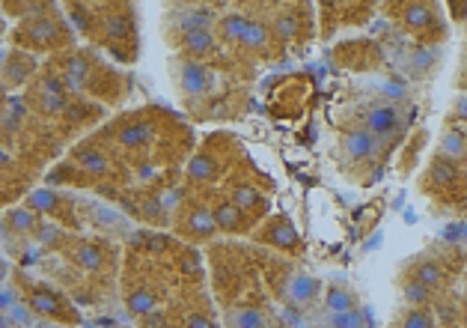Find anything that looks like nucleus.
Segmentation results:
<instances>
[{"mask_svg": "<svg viewBox=\"0 0 467 328\" xmlns=\"http://www.w3.org/2000/svg\"><path fill=\"white\" fill-rule=\"evenodd\" d=\"M12 39L19 48H30V51H51V48L69 45L72 33L54 15H36V19H24L12 33Z\"/></svg>", "mask_w": 467, "mask_h": 328, "instance_id": "f257e3e1", "label": "nucleus"}, {"mask_svg": "<svg viewBox=\"0 0 467 328\" xmlns=\"http://www.w3.org/2000/svg\"><path fill=\"white\" fill-rule=\"evenodd\" d=\"M396 12H399V21H402L414 36H420L423 45L444 42L446 30H444L441 19L435 15V6L431 4H399Z\"/></svg>", "mask_w": 467, "mask_h": 328, "instance_id": "f03ea898", "label": "nucleus"}, {"mask_svg": "<svg viewBox=\"0 0 467 328\" xmlns=\"http://www.w3.org/2000/svg\"><path fill=\"white\" fill-rule=\"evenodd\" d=\"M461 185L467 188V170L458 168L456 161H449V158L441 155V153L429 161V170H426V179H423V188H426V191L438 188V191H444V197H446V191H458Z\"/></svg>", "mask_w": 467, "mask_h": 328, "instance_id": "7ed1b4c3", "label": "nucleus"}, {"mask_svg": "<svg viewBox=\"0 0 467 328\" xmlns=\"http://www.w3.org/2000/svg\"><path fill=\"white\" fill-rule=\"evenodd\" d=\"M366 128L372 131V135L384 143V140H399L405 131V117L399 105L387 102V105H372L366 111Z\"/></svg>", "mask_w": 467, "mask_h": 328, "instance_id": "20e7f679", "label": "nucleus"}, {"mask_svg": "<svg viewBox=\"0 0 467 328\" xmlns=\"http://www.w3.org/2000/svg\"><path fill=\"white\" fill-rule=\"evenodd\" d=\"M176 78H179V87H182V93H185V96H203L214 84V75H211L209 66L199 63V60H188V57L179 60Z\"/></svg>", "mask_w": 467, "mask_h": 328, "instance_id": "39448f33", "label": "nucleus"}, {"mask_svg": "<svg viewBox=\"0 0 467 328\" xmlns=\"http://www.w3.org/2000/svg\"><path fill=\"white\" fill-rule=\"evenodd\" d=\"M30 310L33 314H42V317H51V319H65V322H75L78 319V314L75 310L65 304L57 292H51V289H33V295H30Z\"/></svg>", "mask_w": 467, "mask_h": 328, "instance_id": "423d86ee", "label": "nucleus"}, {"mask_svg": "<svg viewBox=\"0 0 467 328\" xmlns=\"http://www.w3.org/2000/svg\"><path fill=\"white\" fill-rule=\"evenodd\" d=\"M102 36L105 42H131L135 36V19L128 6H116L113 12L102 15Z\"/></svg>", "mask_w": 467, "mask_h": 328, "instance_id": "0eeeda50", "label": "nucleus"}, {"mask_svg": "<svg viewBox=\"0 0 467 328\" xmlns=\"http://www.w3.org/2000/svg\"><path fill=\"white\" fill-rule=\"evenodd\" d=\"M342 150L352 161H366L381 153V140L372 135L369 128H355V131H345L342 138Z\"/></svg>", "mask_w": 467, "mask_h": 328, "instance_id": "6e6552de", "label": "nucleus"}, {"mask_svg": "<svg viewBox=\"0 0 467 328\" xmlns=\"http://www.w3.org/2000/svg\"><path fill=\"white\" fill-rule=\"evenodd\" d=\"M170 24H176L179 30H182V36L185 33H196V30H209L214 21V12L209 9V6H182L179 12H173L170 19H167Z\"/></svg>", "mask_w": 467, "mask_h": 328, "instance_id": "1a4fd4ad", "label": "nucleus"}, {"mask_svg": "<svg viewBox=\"0 0 467 328\" xmlns=\"http://www.w3.org/2000/svg\"><path fill=\"white\" fill-rule=\"evenodd\" d=\"M262 239L268 245H274V248H283V251H301V236H298V230L286 218H274V221L265 224Z\"/></svg>", "mask_w": 467, "mask_h": 328, "instance_id": "9d476101", "label": "nucleus"}, {"mask_svg": "<svg viewBox=\"0 0 467 328\" xmlns=\"http://www.w3.org/2000/svg\"><path fill=\"white\" fill-rule=\"evenodd\" d=\"M36 72V57L27 54V51H9L6 54V63H4V81L6 87H19L27 81V75Z\"/></svg>", "mask_w": 467, "mask_h": 328, "instance_id": "9b49d317", "label": "nucleus"}, {"mask_svg": "<svg viewBox=\"0 0 467 328\" xmlns=\"http://www.w3.org/2000/svg\"><path fill=\"white\" fill-rule=\"evenodd\" d=\"M438 153L446 155L449 161H456L458 168L467 170V128L464 125H449L441 138V146Z\"/></svg>", "mask_w": 467, "mask_h": 328, "instance_id": "f8f14e48", "label": "nucleus"}, {"mask_svg": "<svg viewBox=\"0 0 467 328\" xmlns=\"http://www.w3.org/2000/svg\"><path fill=\"white\" fill-rule=\"evenodd\" d=\"M408 277H416V281L426 284L429 289H444V287H446V281H449L446 269L441 266L438 260H431V257L414 260V262H411V275H408Z\"/></svg>", "mask_w": 467, "mask_h": 328, "instance_id": "ddd939ff", "label": "nucleus"}, {"mask_svg": "<svg viewBox=\"0 0 467 328\" xmlns=\"http://www.w3.org/2000/svg\"><path fill=\"white\" fill-rule=\"evenodd\" d=\"M319 292H322V284H319V277H313V275H292L286 284V299L292 304H310Z\"/></svg>", "mask_w": 467, "mask_h": 328, "instance_id": "4468645a", "label": "nucleus"}, {"mask_svg": "<svg viewBox=\"0 0 467 328\" xmlns=\"http://www.w3.org/2000/svg\"><path fill=\"white\" fill-rule=\"evenodd\" d=\"M152 135H155V125L143 117H137V120H131L120 128V143L128 146V150H140V146H146L152 140Z\"/></svg>", "mask_w": 467, "mask_h": 328, "instance_id": "2eb2a0df", "label": "nucleus"}, {"mask_svg": "<svg viewBox=\"0 0 467 328\" xmlns=\"http://www.w3.org/2000/svg\"><path fill=\"white\" fill-rule=\"evenodd\" d=\"M211 215H214V224H218V230H224V233H241L244 227V212L232 203V200H218L211 206Z\"/></svg>", "mask_w": 467, "mask_h": 328, "instance_id": "dca6fc26", "label": "nucleus"}, {"mask_svg": "<svg viewBox=\"0 0 467 328\" xmlns=\"http://www.w3.org/2000/svg\"><path fill=\"white\" fill-rule=\"evenodd\" d=\"M182 51L188 54V60H203L214 54V36L209 30H196V33H185L182 36Z\"/></svg>", "mask_w": 467, "mask_h": 328, "instance_id": "f3484780", "label": "nucleus"}, {"mask_svg": "<svg viewBox=\"0 0 467 328\" xmlns=\"http://www.w3.org/2000/svg\"><path fill=\"white\" fill-rule=\"evenodd\" d=\"M271 33L280 39V42H295V39H301V19H298V9H283L274 15V21H271Z\"/></svg>", "mask_w": 467, "mask_h": 328, "instance_id": "a211bd4d", "label": "nucleus"}, {"mask_svg": "<svg viewBox=\"0 0 467 328\" xmlns=\"http://www.w3.org/2000/svg\"><path fill=\"white\" fill-rule=\"evenodd\" d=\"M75 164L83 168L87 173H93V176H107L110 173V158L105 153L93 150V146H80V150L75 153Z\"/></svg>", "mask_w": 467, "mask_h": 328, "instance_id": "6ab92c4d", "label": "nucleus"}, {"mask_svg": "<svg viewBox=\"0 0 467 328\" xmlns=\"http://www.w3.org/2000/svg\"><path fill=\"white\" fill-rule=\"evenodd\" d=\"M399 292H402V299L411 307H426L431 302V295H435V289H429L426 284H420L416 277H408V275L399 277Z\"/></svg>", "mask_w": 467, "mask_h": 328, "instance_id": "aec40b11", "label": "nucleus"}, {"mask_svg": "<svg viewBox=\"0 0 467 328\" xmlns=\"http://www.w3.org/2000/svg\"><path fill=\"white\" fill-rule=\"evenodd\" d=\"M6 230H12V233H39V218H36V212L27 209V206H15L6 212V218H4Z\"/></svg>", "mask_w": 467, "mask_h": 328, "instance_id": "412c9836", "label": "nucleus"}, {"mask_svg": "<svg viewBox=\"0 0 467 328\" xmlns=\"http://www.w3.org/2000/svg\"><path fill=\"white\" fill-rule=\"evenodd\" d=\"M250 19L241 12H226L218 19V33H221V42H241L244 33H247Z\"/></svg>", "mask_w": 467, "mask_h": 328, "instance_id": "4be33fe9", "label": "nucleus"}, {"mask_svg": "<svg viewBox=\"0 0 467 328\" xmlns=\"http://www.w3.org/2000/svg\"><path fill=\"white\" fill-rule=\"evenodd\" d=\"M185 227L191 230L196 239H209V236H214V230H218V224H214V215H211L209 206H194Z\"/></svg>", "mask_w": 467, "mask_h": 328, "instance_id": "5701e85b", "label": "nucleus"}, {"mask_svg": "<svg viewBox=\"0 0 467 328\" xmlns=\"http://www.w3.org/2000/svg\"><path fill=\"white\" fill-rule=\"evenodd\" d=\"M232 203H236L241 212H250V209L265 212V206H268V200H265V197L253 185H244V183L232 185Z\"/></svg>", "mask_w": 467, "mask_h": 328, "instance_id": "b1692460", "label": "nucleus"}, {"mask_svg": "<svg viewBox=\"0 0 467 328\" xmlns=\"http://www.w3.org/2000/svg\"><path fill=\"white\" fill-rule=\"evenodd\" d=\"M271 27L268 24H262V21H256V19H250V24H247V33H244V45L250 48V51H259V54H265L268 51V45H271Z\"/></svg>", "mask_w": 467, "mask_h": 328, "instance_id": "393cba45", "label": "nucleus"}, {"mask_svg": "<svg viewBox=\"0 0 467 328\" xmlns=\"http://www.w3.org/2000/svg\"><path fill=\"white\" fill-rule=\"evenodd\" d=\"M27 209H33L39 215V212H48V215H57V212L63 209V197L51 188H39V191H33L27 197Z\"/></svg>", "mask_w": 467, "mask_h": 328, "instance_id": "a878e982", "label": "nucleus"}, {"mask_svg": "<svg viewBox=\"0 0 467 328\" xmlns=\"http://www.w3.org/2000/svg\"><path fill=\"white\" fill-rule=\"evenodd\" d=\"M188 179L191 183H214L218 179V164H214L211 155H194L188 161Z\"/></svg>", "mask_w": 467, "mask_h": 328, "instance_id": "bb28decb", "label": "nucleus"}, {"mask_svg": "<svg viewBox=\"0 0 467 328\" xmlns=\"http://www.w3.org/2000/svg\"><path fill=\"white\" fill-rule=\"evenodd\" d=\"M325 304H327L330 314H348V310L357 307V299H355V292H348V289H342L340 284H333V287H327Z\"/></svg>", "mask_w": 467, "mask_h": 328, "instance_id": "cd10ccee", "label": "nucleus"}, {"mask_svg": "<svg viewBox=\"0 0 467 328\" xmlns=\"http://www.w3.org/2000/svg\"><path fill=\"white\" fill-rule=\"evenodd\" d=\"M128 314H135V317H152L155 314V304H158V299H155V292L152 289H146V287H140V289H135L128 295Z\"/></svg>", "mask_w": 467, "mask_h": 328, "instance_id": "c85d7f7f", "label": "nucleus"}, {"mask_svg": "<svg viewBox=\"0 0 467 328\" xmlns=\"http://www.w3.org/2000/svg\"><path fill=\"white\" fill-rule=\"evenodd\" d=\"M265 317L256 307H236L226 314V328H262Z\"/></svg>", "mask_w": 467, "mask_h": 328, "instance_id": "c756f323", "label": "nucleus"}, {"mask_svg": "<svg viewBox=\"0 0 467 328\" xmlns=\"http://www.w3.org/2000/svg\"><path fill=\"white\" fill-rule=\"evenodd\" d=\"M72 257H75V262H78L80 269H90V272H95V269L105 266V254H102V248H98V245H80V248H78Z\"/></svg>", "mask_w": 467, "mask_h": 328, "instance_id": "7c9ffc66", "label": "nucleus"}, {"mask_svg": "<svg viewBox=\"0 0 467 328\" xmlns=\"http://www.w3.org/2000/svg\"><path fill=\"white\" fill-rule=\"evenodd\" d=\"M399 328H435V317L429 307H411L399 319Z\"/></svg>", "mask_w": 467, "mask_h": 328, "instance_id": "2f4dec72", "label": "nucleus"}, {"mask_svg": "<svg viewBox=\"0 0 467 328\" xmlns=\"http://www.w3.org/2000/svg\"><path fill=\"white\" fill-rule=\"evenodd\" d=\"M330 325L333 328H366V319L360 310H348V314H333Z\"/></svg>", "mask_w": 467, "mask_h": 328, "instance_id": "473e14b6", "label": "nucleus"}, {"mask_svg": "<svg viewBox=\"0 0 467 328\" xmlns=\"http://www.w3.org/2000/svg\"><path fill=\"white\" fill-rule=\"evenodd\" d=\"M24 117V108H21V102H6V108H4V131L9 135V131H15L19 128V120Z\"/></svg>", "mask_w": 467, "mask_h": 328, "instance_id": "72a5a7b5", "label": "nucleus"}, {"mask_svg": "<svg viewBox=\"0 0 467 328\" xmlns=\"http://www.w3.org/2000/svg\"><path fill=\"white\" fill-rule=\"evenodd\" d=\"M431 63H435V51H431V48H426V45L416 48V51H414V69H416V72H429Z\"/></svg>", "mask_w": 467, "mask_h": 328, "instance_id": "f704fd0d", "label": "nucleus"}, {"mask_svg": "<svg viewBox=\"0 0 467 328\" xmlns=\"http://www.w3.org/2000/svg\"><path fill=\"white\" fill-rule=\"evenodd\" d=\"M6 317L12 319V325H19V328H30V325H33V314H30L24 304H15Z\"/></svg>", "mask_w": 467, "mask_h": 328, "instance_id": "c9c22d12", "label": "nucleus"}, {"mask_svg": "<svg viewBox=\"0 0 467 328\" xmlns=\"http://www.w3.org/2000/svg\"><path fill=\"white\" fill-rule=\"evenodd\" d=\"M15 304H21V302H19V292H15L9 284H4V292H0V310H4V314H9Z\"/></svg>", "mask_w": 467, "mask_h": 328, "instance_id": "e433bc0d", "label": "nucleus"}, {"mask_svg": "<svg viewBox=\"0 0 467 328\" xmlns=\"http://www.w3.org/2000/svg\"><path fill=\"white\" fill-rule=\"evenodd\" d=\"M381 93H384L387 98H393V105H396V102H402V98L408 96V90H405L402 84H399V81H390V84H384V87H381Z\"/></svg>", "mask_w": 467, "mask_h": 328, "instance_id": "4c0bfd02", "label": "nucleus"}, {"mask_svg": "<svg viewBox=\"0 0 467 328\" xmlns=\"http://www.w3.org/2000/svg\"><path fill=\"white\" fill-rule=\"evenodd\" d=\"M182 272L185 275H199V269H203V262H199V257L196 254H182Z\"/></svg>", "mask_w": 467, "mask_h": 328, "instance_id": "58836bf2", "label": "nucleus"}, {"mask_svg": "<svg viewBox=\"0 0 467 328\" xmlns=\"http://www.w3.org/2000/svg\"><path fill=\"white\" fill-rule=\"evenodd\" d=\"M69 9H72V21L80 30H90V9L87 6H69Z\"/></svg>", "mask_w": 467, "mask_h": 328, "instance_id": "ea45409f", "label": "nucleus"}, {"mask_svg": "<svg viewBox=\"0 0 467 328\" xmlns=\"http://www.w3.org/2000/svg\"><path fill=\"white\" fill-rule=\"evenodd\" d=\"M39 239H42L45 245H54V242L60 239V230H54V227H39Z\"/></svg>", "mask_w": 467, "mask_h": 328, "instance_id": "a19ab883", "label": "nucleus"}, {"mask_svg": "<svg viewBox=\"0 0 467 328\" xmlns=\"http://www.w3.org/2000/svg\"><path fill=\"white\" fill-rule=\"evenodd\" d=\"M185 325H188V328H214V325H211V319H209V317H199V314H191V317H188V322H185Z\"/></svg>", "mask_w": 467, "mask_h": 328, "instance_id": "79ce46f5", "label": "nucleus"}, {"mask_svg": "<svg viewBox=\"0 0 467 328\" xmlns=\"http://www.w3.org/2000/svg\"><path fill=\"white\" fill-rule=\"evenodd\" d=\"M453 111H456V117H458L461 123H467V96H464V98H458Z\"/></svg>", "mask_w": 467, "mask_h": 328, "instance_id": "37998d69", "label": "nucleus"}, {"mask_svg": "<svg viewBox=\"0 0 467 328\" xmlns=\"http://www.w3.org/2000/svg\"><path fill=\"white\" fill-rule=\"evenodd\" d=\"M449 9L456 12L453 19H458V21H461V19H467V4H449Z\"/></svg>", "mask_w": 467, "mask_h": 328, "instance_id": "c03bdc74", "label": "nucleus"}, {"mask_svg": "<svg viewBox=\"0 0 467 328\" xmlns=\"http://www.w3.org/2000/svg\"><path fill=\"white\" fill-rule=\"evenodd\" d=\"M461 325L467 328V310H464V314H461Z\"/></svg>", "mask_w": 467, "mask_h": 328, "instance_id": "a18cd8bd", "label": "nucleus"}, {"mask_svg": "<svg viewBox=\"0 0 467 328\" xmlns=\"http://www.w3.org/2000/svg\"><path fill=\"white\" fill-rule=\"evenodd\" d=\"M461 87H464V90H467V75H464V78H461Z\"/></svg>", "mask_w": 467, "mask_h": 328, "instance_id": "49530a36", "label": "nucleus"}]
</instances>
